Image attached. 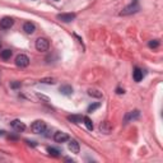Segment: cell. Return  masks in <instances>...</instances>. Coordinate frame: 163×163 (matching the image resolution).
Returning <instances> with one entry per match:
<instances>
[{
    "mask_svg": "<svg viewBox=\"0 0 163 163\" xmlns=\"http://www.w3.org/2000/svg\"><path fill=\"white\" fill-rule=\"evenodd\" d=\"M68 120L70 122H74V124H80L83 121V116L82 115H69Z\"/></svg>",
    "mask_w": 163,
    "mask_h": 163,
    "instance_id": "cell-15",
    "label": "cell"
},
{
    "mask_svg": "<svg viewBox=\"0 0 163 163\" xmlns=\"http://www.w3.org/2000/svg\"><path fill=\"white\" fill-rule=\"evenodd\" d=\"M148 46H149L150 49H157V47L159 46V41H158V40H152V41H149Z\"/></svg>",
    "mask_w": 163,
    "mask_h": 163,
    "instance_id": "cell-21",
    "label": "cell"
},
{
    "mask_svg": "<svg viewBox=\"0 0 163 163\" xmlns=\"http://www.w3.org/2000/svg\"><path fill=\"white\" fill-rule=\"evenodd\" d=\"M0 49H2V42H0Z\"/></svg>",
    "mask_w": 163,
    "mask_h": 163,
    "instance_id": "cell-26",
    "label": "cell"
},
{
    "mask_svg": "<svg viewBox=\"0 0 163 163\" xmlns=\"http://www.w3.org/2000/svg\"><path fill=\"white\" fill-rule=\"evenodd\" d=\"M75 15L74 13H62V14H58V19L59 20H61V22H64V23H69V22H71V20H74L75 19Z\"/></svg>",
    "mask_w": 163,
    "mask_h": 163,
    "instance_id": "cell-7",
    "label": "cell"
},
{
    "mask_svg": "<svg viewBox=\"0 0 163 163\" xmlns=\"http://www.w3.org/2000/svg\"><path fill=\"white\" fill-rule=\"evenodd\" d=\"M15 65L19 68H27L29 65V58L24 54H20L15 58Z\"/></svg>",
    "mask_w": 163,
    "mask_h": 163,
    "instance_id": "cell-4",
    "label": "cell"
},
{
    "mask_svg": "<svg viewBox=\"0 0 163 163\" xmlns=\"http://www.w3.org/2000/svg\"><path fill=\"white\" fill-rule=\"evenodd\" d=\"M36 50L37 51H40V52H45V51H47L49 49H50V42H49V40L47 38H45V37H40V38H37L36 40Z\"/></svg>",
    "mask_w": 163,
    "mask_h": 163,
    "instance_id": "cell-1",
    "label": "cell"
},
{
    "mask_svg": "<svg viewBox=\"0 0 163 163\" xmlns=\"http://www.w3.org/2000/svg\"><path fill=\"white\" fill-rule=\"evenodd\" d=\"M47 152H49V154L52 156V157H60V149L58 148H54V147H47Z\"/></svg>",
    "mask_w": 163,
    "mask_h": 163,
    "instance_id": "cell-17",
    "label": "cell"
},
{
    "mask_svg": "<svg viewBox=\"0 0 163 163\" xmlns=\"http://www.w3.org/2000/svg\"><path fill=\"white\" fill-rule=\"evenodd\" d=\"M10 126H12V127L15 130V131H18V133L24 131V130H26L24 122H22L20 120H13L12 122H10Z\"/></svg>",
    "mask_w": 163,
    "mask_h": 163,
    "instance_id": "cell-9",
    "label": "cell"
},
{
    "mask_svg": "<svg viewBox=\"0 0 163 163\" xmlns=\"http://www.w3.org/2000/svg\"><path fill=\"white\" fill-rule=\"evenodd\" d=\"M116 93H117V94H122V93H124V89L117 88V89H116Z\"/></svg>",
    "mask_w": 163,
    "mask_h": 163,
    "instance_id": "cell-24",
    "label": "cell"
},
{
    "mask_svg": "<svg viewBox=\"0 0 163 163\" xmlns=\"http://www.w3.org/2000/svg\"><path fill=\"white\" fill-rule=\"evenodd\" d=\"M13 24H14V20L10 17H4L2 20H0V27L3 29H9L10 27H13Z\"/></svg>",
    "mask_w": 163,
    "mask_h": 163,
    "instance_id": "cell-8",
    "label": "cell"
},
{
    "mask_svg": "<svg viewBox=\"0 0 163 163\" xmlns=\"http://www.w3.org/2000/svg\"><path fill=\"white\" fill-rule=\"evenodd\" d=\"M88 94L91 97H94V98H102L103 97L102 92H100L98 89H88Z\"/></svg>",
    "mask_w": 163,
    "mask_h": 163,
    "instance_id": "cell-18",
    "label": "cell"
},
{
    "mask_svg": "<svg viewBox=\"0 0 163 163\" xmlns=\"http://www.w3.org/2000/svg\"><path fill=\"white\" fill-rule=\"evenodd\" d=\"M139 9H140V8H139V4H138V0H134L133 4L127 5L120 14H121V15H130V14H134V13L139 12Z\"/></svg>",
    "mask_w": 163,
    "mask_h": 163,
    "instance_id": "cell-3",
    "label": "cell"
},
{
    "mask_svg": "<svg viewBox=\"0 0 163 163\" xmlns=\"http://www.w3.org/2000/svg\"><path fill=\"white\" fill-rule=\"evenodd\" d=\"M40 83H43V84H55L56 79L55 78H42V79H40Z\"/></svg>",
    "mask_w": 163,
    "mask_h": 163,
    "instance_id": "cell-20",
    "label": "cell"
},
{
    "mask_svg": "<svg viewBox=\"0 0 163 163\" xmlns=\"http://www.w3.org/2000/svg\"><path fill=\"white\" fill-rule=\"evenodd\" d=\"M4 134H5V131H3V130H0V136L4 135Z\"/></svg>",
    "mask_w": 163,
    "mask_h": 163,
    "instance_id": "cell-25",
    "label": "cell"
},
{
    "mask_svg": "<svg viewBox=\"0 0 163 163\" xmlns=\"http://www.w3.org/2000/svg\"><path fill=\"white\" fill-rule=\"evenodd\" d=\"M139 116H140V112H139L138 110L130 111V112H127V114L125 115V117H124V122L127 124V122L133 121V120H136V118H139Z\"/></svg>",
    "mask_w": 163,
    "mask_h": 163,
    "instance_id": "cell-6",
    "label": "cell"
},
{
    "mask_svg": "<svg viewBox=\"0 0 163 163\" xmlns=\"http://www.w3.org/2000/svg\"><path fill=\"white\" fill-rule=\"evenodd\" d=\"M23 31L26 32V33L28 35H32L36 32V26L35 23H32V22H26V23L23 24Z\"/></svg>",
    "mask_w": 163,
    "mask_h": 163,
    "instance_id": "cell-11",
    "label": "cell"
},
{
    "mask_svg": "<svg viewBox=\"0 0 163 163\" xmlns=\"http://www.w3.org/2000/svg\"><path fill=\"white\" fill-rule=\"evenodd\" d=\"M111 130H112V126H111V124L108 122V121L101 122V125H100V131L102 134H110Z\"/></svg>",
    "mask_w": 163,
    "mask_h": 163,
    "instance_id": "cell-12",
    "label": "cell"
},
{
    "mask_svg": "<svg viewBox=\"0 0 163 163\" xmlns=\"http://www.w3.org/2000/svg\"><path fill=\"white\" fill-rule=\"evenodd\" d=\"M133 78H134V80L135 82H140L143 79V70L140 69V68H135L134 69V71H133Z\"/></svg>",
    "mask_w": 163,
    "mask_h": 163,
    "instance_id": "cell-13",
    "label": "cell"
},
{
    "mask_svg": "<svg viewBox=\"0 0 163 163\" xmlns=\"http://www.w3.org/2000/svg\"><path fill=\"white\" fill-rule=\"evenodd\" d=\"M12 55H13V52H12V50H9V49L3 50L2 52H0V58H2L3 60H9L10 58H12Z\"/></svg>",
    "mask_w": 163,
    "mask_h": 163,
    "instance_id": "cell-16",
    "label": "cell"
},
{
    "mask_svg": "<svg viewBox=\"0 0 163 163\" xmlns=\"http://www.w3.org/2000/svg\"><path fill=\"white\" fill-rule=\"evenodd\" d=\"M68 148H69V150L71 152V153H74V154H78V153H79V150H80L79 143L77 142V140H70Z\"/></svg>",
    "mask_w": 163,
    "mask_h": 163,
    "instance_id": "cell-10",
    "label": "cell"
},
{
    "mask_svg": "<svg viewBox=\"0 0 163 163\" xmlns=\"http://www.w3.org/2000/svg\"><path fill=\"white\" fill-rule=\"evenodd\" d=\"M83 121H84V125L87 126V129H88L89 131H92L94 126H93V122H92L91 118H89V117H87V116H84V117H83Z\"/></svg>",
    "mask_w": 163,
    "mask_h": 163,
    "instance_id": "cell-19",
    "label": "cell"
},
{
    "mask_svg": "<svg viewBox=\"0 0 163 163\" xmlns=\"http://www.w3.org/2000/svg\"><path fill=\"white\" fill-rule=\"evenodd\" d=\"M31 130L35 134H43L45 133V130H46V122L42 121V120H37L31 125Z\"/></svg>",
    "mask_w": 163,
    "mask_h": 163,
    "instance_id": "cell-2",
    "label": "cell"
},
{
    "mask_svg": "<svg viewBox=\"0 0 163 163\" xmlns=\"http://www.w3.org/2000/svg\"><path fill=\"white\" fill-rule=\"evenodd\" d=\"M59 92H60L61 94H64V96H70V94H73V88H71L70 85L65 84V85H61V87H60Z\"/></svg>",
    "mask_w": 163,
    "mask_h": 163,
    "instance_id": "cell-14",
    "label": "cell"
},
{
    "mask_svg": "<svg viewBox=\"0 0 163 163\" xmlns=\"http://www.w3.org/2000/svg\"><path fill=\"white\" fill-rule=\"evenodd\" d=\"M54 140L56 143H65L69 140V135L66 133H62V131H56L54 134Z\"/></svg>",
    "mask_w": 163,
    "mask_h": 163,
    "instance_id": "cell-5",
    "label": "cell"
},
{
    "mask_svg": "<svg viewBox=\"0 0 163 163\" xmlns=\"http://www.w3.org/2000/svg\"><path fill=\"white\" fill-rule=\"evenodd\" d=\"M22 87V83L20 82H12L10 83V88H13V89H18Z\"/></svg>",
    "mask_w": 163,
    "mask_h": 163,
    "instance_id": "cell-23",
    "label": "cell"
},
{
    "mask_svg": "<svg viewBox=\"0 0 163 163\" xmlns=\"http://www.w3.org/2000/svg\"><path fill=\"white\" fill-rule=\"evenodd\" d=\"M100 107H101V103H93V105H91L88 107V110H87V111H88V112H93V111H96L97 108H100Z\"/></svg>",
    "mask_w": 163,
    "mask_h": 163,
    "instance_id": "cell-22",
    "label": "cell"
}]
</instances>
